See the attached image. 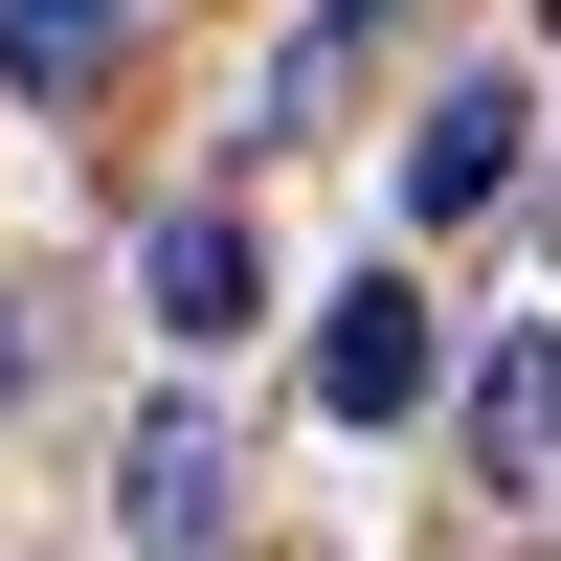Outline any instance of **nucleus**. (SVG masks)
Here are the masks:
<instances>
[{
	"label": "nucleus",
	"instance_id": "1",
	"mask_svg": "<svg viewBox=\"0 0 561 561\" xmlns=\"http://www.w3.org/2000/svg\"><path fill=\"white\" fill-rule=\"evenodd\" d=\"M314 404H337V427H404V404H427V293H404V270H359V293L314 314Z\"/></svg>",
	"mask_w": 561,
	"mask_h": 561
},
{
	"label": "nucleus",
	"instance_id": "2",
	"mask_svg": "<svg viewBox=\"0 0 561 561\" xmlns=\"http://www.w3.org/2000/svg\"><path fill=\"white\" fill-rule=\"evenodd\" d=\"M517 135H539V113H517L494 68H472V90H427V135H404V225H472V203H517Z\"/></svg>",
	"mask_w": 561,
	"mask_h": 561
},
{
	"label": "nucleus",
	"instance_id": "3",
	"mask_svg": "<svg viewBox=\"0 0 561 561\" xmlns=\"http://www.w3.org/2000/svg\"><path fill=\"white\" fill-rule=\"evenodd\" d=\"M113 517H135V561H203L225 539V427L203 404H158V427L113 449Z\"/></svg>",
	"mask_w": 561,
	"mask_h": 561
},
{
	"label": "nucleus",
	"instance_id": "4",
	"mask_svg": "<svg viewBox=\"0 0 561 561\" xmlns=\"http://www.w3.org/2000/svg\"><path fill=\"white\" fill-rule=\"evenodd\" d=\"M135 270H158V337H248V314H270V248H248L225 203H180Z\"/></svg>",
	"mask_w": 561,
	"mask_h": 561
},
{
	"label": "nucleus",
	"instance_id": "5",
	"mask_svg": "<svg viewBox=\"0 0 561 561\" xmlns=\"http://www.w3.org/2000/svg\"><path fill=\"white\" fill-rule=\"evenodd\" d=\"M472 449H494V472H561V337H494V382H472Z\"/></svg>",
	"mask_w": 561,
	"mask_h": 561
},
{
	"label": "nucleus",
	"instance_id": "6",
	"mask_svg": "<svg viewBox=\"0 0 561 561\" xmlns=\"http://www.w3.org/2000/svg\"><path fill=\"white\" fill-rule=\"evenodd\" d=\"M113 23H135V0H0V68H23V90H90Z\"/></svg>",
	"mask_w": 561,
	"mask_h": 561
},
{
	"label": "nucleus",
	"instance_id": "7",
	"mask_svg": "<svg viewBox=\"0 0 561 561\" xmlns=\"http://www.w3.org/2000/svg\"><path fill=\"white\" fill-rule=\"evenodd\" d=\"M0 382H23V314H0Z\"/></svg>",
	"mask_w": 561,
	"mask_h": 561
},
{
	"label": "nucleus",
	"instance_id": "8",
	"mask_svg": "<svg viewBox=\"0 0 561 561\" xmlns=\"http://www.w3.org/2000/svg\"><path fill=\"white\" fill-rule=\"evenodd\" d=\"M539 23H561V0H539Z\"/></svg>",
	"mask_w": 561,
	"mask_h": 561
}]
</instances>
